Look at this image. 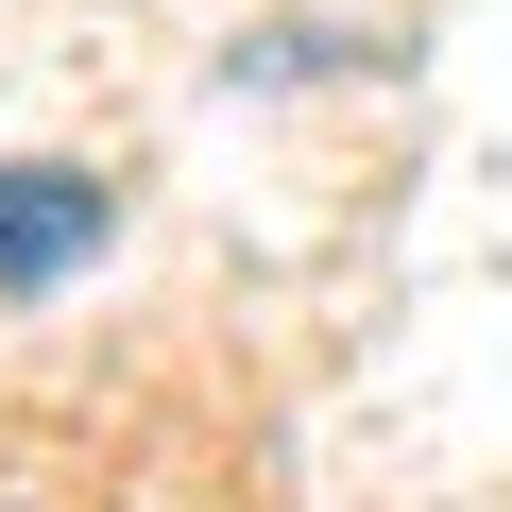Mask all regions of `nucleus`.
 Masks as SVG:
<instances>
[{
	"label": "nucleus",
	"mask_w": 512,
	"mask_h": 512,
	"mask_svg": "<svg viewBox=\"0 0 512 512\" xmlns=\"http://www.w3.org/2000/svg\"><path fill=\"white\" fill-rule=\"evenodd\" d=\"M103 171H0V291H52L69 256H103Z\"/></svg>",
	"instance_id": "nucleus-1"
}]
</instances>
